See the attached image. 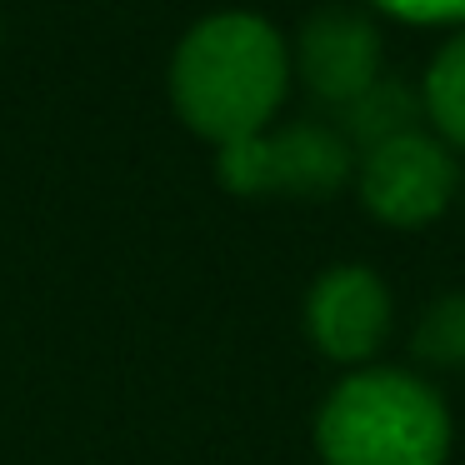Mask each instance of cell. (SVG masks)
<instances>
[{
    "label": "cell",
    "instance_id": "cell-4",
    "mask_svg": "<svg viewBox=\"0 0 465 465\" xmlns=\"http://www.w3.org/2000/svg\"><path fill=\"white\" fill-rule=\"evenodd\" d=\"M355 185L375 221L411 231V225H430L445 215V205L460 191V165L435 135L415 131L381 151H365Z\"/></svg>",
    "mask_w": 465,
    "mask_h": 465
},
{
    "label": "cell",
    "instance_id": "cell-3",
    "mask_svg": "<svg viewBox=\"0 0 465 465\" xmlns=\"http://www.w3.org/2000/svg\"><path fill=\"white\" fill-rule=\"evenodd\" d=\"M215 171L235 195H335L355 171V151L335 125L295 121L225 145Z\"/></svg>",
    "mask_w": 465,
    "mask_h": 465
},
{
    "label": "cell",
    "instance_id": "cell-6",
    "mask_svg": "<svg viewBox=\"0 0 465 465\" xmlns=\"http://www.w3.org/2000/svg\"><path fill=\"white\" fill-rule=\"evenodd\" d=\"M305 331L331 361H371L391 331V291L365 265H335L305 295Z\"/></svg>",
    "mask_w": 465,
    "mask_h": 465
},
{
    "label": "cell",
    "instance_id": "cell-8",
    "mask_svg": "<svg viewBox=\"0 0 465 465\" xmlns=\"http://www.w3.org/2000/svg\"><path fill=\"white\" fill-rule=\"evenodd\" d=\"M425 115L445 141L465 145V31L435 55L430 75H425Z\"/></svg>",
    "mask_w": 465,
    "mask_h": 465
},
{
    "label": "cell",
    "instance_id": "cell-1",
    "mask_svg": "<svg viewBox=\"0 0 465 465\" xmlns=\"http://www.w3.org/2000/svg\"><path fill=\"white\" fill-rule=\"evenodd\" d=\"M291 85V51L255 11H221L195 21L171 55V105L215 151L251 141L281 111Z\"/></svg>",
    "mask_w": 465,
    "mask_h": 465
},
{
    "label": "cell",
    "instance_id": "cell-7",
    "mask_svg": "<svg viewBox=\"0 0 465 465\" xmlns=\"http://www.w3.org/2000/svg\"><path fill=\"white\" fill-rule=\"evenodd\" d=\"M425 121V95L401 75H381L371 91H361L351 105H341V125L351 151H381V145L415 135Z\"/></svg>",
    "mask_w": 465,
    "mask_h": 465
},
{
    "label": "cell",
    "instance_id": "cell-9",
    "mask_svg": "<svg viewBox=\"0 0 465 465\" xmlns=\"http://www.w3.org/2000/svg\"><path fill=\"white\" fill-rule=\"evenodd\" d=\"M415 355L440 371H465V291H445L415 325Z\"/></svg>",
    "mask_w": 465,
    "mask_h": 465
},
{
    "label": "cell",
    "instance_id": "cell-5",
    "mask_svg": "<svg viewBox=\"0 0 465 465\" xmlns=\"http://www.w3.org/2000/svg\"><path fill=\"white\" fill-rule=\"evenodd\" d=\"M295 71L315 101L341 111L381 81V31L351 5H325L295 35Z\"/></svg>",
    "mask_w": 465,
    "mask_h": 465
},
{
    "label": "cell",
    "instance_id": "cell-10",
    "mask_svg": "<svg viewBox=\"0 0 465 465\" xmlns=\"http://www.w3.org/2000/svg\"><path fill=\"white\" fill-rule=\"evenodd\" d=\"M385 15H401L411 25H445L465 21V0H375Z\"/></svg>",
    "mask_w": 465,
    "mask_h": 465
},
{
    "label": "cell",
    "instance_id": "cell-2",
    "mask_svg": "<svg viewBox=\"0 0 465 465\" xmlns=\"http://www.w3.org/2000/svg\"><path fill=\"white\" fill-rule=\"evenodd\" d=\"M315 445L325 465H445L450 415L415 375L361 371L325 395Z\"/></svg>",
    "mask_w": 465,
    "mask_h": 465
}]
</instances>
